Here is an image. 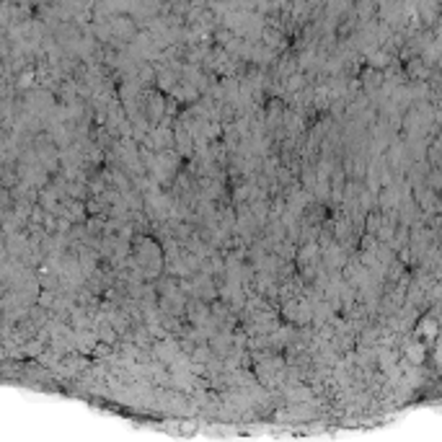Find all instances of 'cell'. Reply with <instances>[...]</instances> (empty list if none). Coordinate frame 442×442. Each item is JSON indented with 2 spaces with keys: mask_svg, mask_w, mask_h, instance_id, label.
<instances>
[{
  "mask_svg": "<svg viewBox=\"0 0 442 442\" xmlns=\"http://www.w3.org/2000/svg\"><path fill=\"white\" fill-rule=\"evenodd\" d=\"M406 359H411L414 365L424 362V347H422V344H416V341H411V344L406 347Z\"/></svg>",
  "mask_w": 442,
  "mask_h": 442,
  "instance_id": "obj_1",
  "label": "cell"
}]
</instances>
